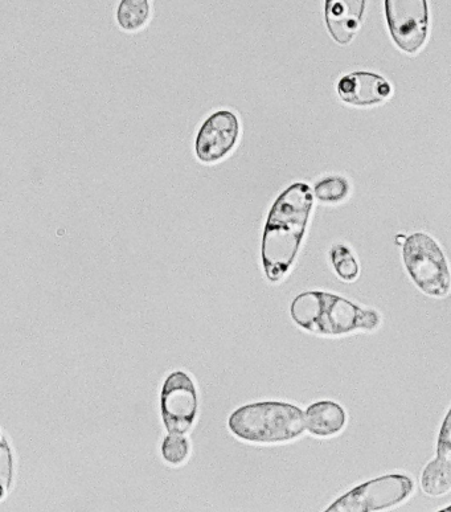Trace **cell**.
<instances>
[{
	"instance_id": "1",
	"label": "cell",
	"mask_w": 451,
	"mask_h": 512,
	"mask_svg": "<svg viewBox=\"0 0 451 512\" xmlns=\"http://www.w3.org/2000/svg\"><path fill=\"white\" fill-rule=\"evenodd\" d=\"M313 204V192L306 183L293 184L274 202L261 245L262 266L272 284L284 280L293 268L306 235Z\"/></svg>"
},
{
	"instance_id": "2",
	"label": "cell",
	"mask_w": 451,
	"mask_h": 512,
	"mask_svg": "<svg viewBox=\"0 0 451 512\" xmlns=\"http://www.w3.org/2000/svg\"><path fill=\"white\" fill-rule=\"evenodd\" d=\"M293 322L318 337H346L359 331H375L381 326L379 311L348 301L338 294L305 292L290 305Z\"/></svg>"
},
{
	"instance_id": "3",
	"label": "cell",
	"mask_w": 451,
	"mask_h": 512,
	"mask_svg": "<svg viewBox=\"0 0 451 512\" xmlns=\"http://www.w3.org/2000/svg\"><path fill=\"white\" fill-rule=\"evenodd\" d=\"M233 436L253 444H285L303 436L305 412L284 401H261L236 409L228 420Z\"/></svg>"
},
{
	"instance_id": "4",
	"label": "cell",
	"mask_w": 451,
	"mask_h": 512,
	"mask_svg": "<svg viewBox=\"0 0 451 512\" xmlns=\"http://www.w3.org/2000/svg\"><path fill=\"white\" fill-rule=\"evenodd\" d=\"M403 260L410 280L425 296L448 297L451 292V270L444 251L426 233H413L403 245Z\"/></svg>"
},
{
	"instance_id": "5",
	"label": "cell",
	"mask_w": 451,
	"mask_h": 512,
	"mask_svg": "<svg viewBox=\"0 0 451 512\" xmlns=\"http://www.w3.org/2000/svg\"><path fill=\"white\" fill-rule=\"evenodd\" d=\"M414 493L412 478L387 474L356 486L336 499L328 512H376L403 505Z\"/></svg>"
},
{
	"instance_id": "6",
	"label": "cell",
	"mask_w": 451,
	"mask_h": 512,
	"mask_svg": "<svg viewBox=\"0 0 451 512\" xmlns=\"http://www.w3.org/2000/svg\"><path fill=\"white\" fill-rule=\"evenodd\" d=\"M198 409V389L194 379L184 371L168 375L161 392V415L167 432H190L198 417Z\"/></svg>"
},
{
	"instance_id": "7",
	"label": "cell",
	"mask_w": 451,
	"mask_h": 512,
	"mask_svg": "<svg viewBox=\"0 0 451 512\" xmlns=\"http://www.w3.org/2000/svg\"><path fill=\"white\" fill-rule=\"evenodd\" d=\"M385 15L397 47L407 53L424 47L429 30L426 0H385Z\"/></svg>"
},
{
	"instance_id": "8",
	"label": "cell",
	"mask_w": 451,
	"mask_h": 512,
	"mask_svg": "<svg viewBox=\"0 0 451 512\" xmlns=\"http://www.w3.org/2000/svg\"><path fill=\"white\" fill-rule=\"evenodd\" d=\"M240 137L239 117L231 110H219L204 121L196 137L195 153L205 165L220 162L235 149Z\"/></svg>"
},
{
	"instance_id": "9",
	"label": "cell",
	"mask_w": 451,
	"mask_h": 512,
	"mask_svg": "<svg viewBox=\"0 0 451 512\" xmlns=\"http://www.w3.org/2000/svg\"><path fill=\"white\" fill-rule=\"evenodd\" d=\"M339 96L354 106L383 104L392 94L391 85L383 77L369 72H355L339 81Z\"/></svg>"
},
{
	"instance_id": "10",
	"label": "cell",
	"mask_w": 451,
	"mask_h": 512,
	"mask_svg": "<svg viewBox=\"0 0 451 512\" xmlns=\"http://www.w3.org/2000/svg\"><path fill=\"white\" fill-rule=\"evenodd\" d=\"M366 0H326V23L332 38L347 45L358 34Z\"/></svg>"
},
{
	"instance_id": "11",
	"label": "cell",
	"mask_w": 451,
	"mask_h": 512,
	"mask_svg": "<svg viewBox=\"0 0 451 512\" xmlns=\"http://www.w3.org/2000/svg\"><path fill=\"white\" fill-rule=\"evenodd\" d=\"M305 420L307 432L314 437H334L346 428L347 412L335 401H317L306 409Z\"/></svg>"
},
{
	"instance_id": "12",
	"label": "cell",
	"mask_w": 451,
	"mask_h": 512,
	"mask_svg": "<svg viewBox=\"0 0 451 512\" xmlns=\"http://www.w3.org/2000/svg\"><path fill=\"white\" fill-rule=\"evenodd\" d=\"M421 489L429 497H445L451 491V464L434 458L425 466L421 475Z\"/></svg>"
},
{
	"instance_id": "13",
	"label": "cell",
	"mask_w": 451,
	"mask_h": 512,
	"mask_svg": "<svg viewBox=\"0 0 451 512\" xmlns=\"http://www.w3.org/2000/svg\"><path fill=\"white\" fill-rule=\"evenodd\" d=\"M149 18V0H122L118 6L117 22L123 31L141 30L149 22Z\"/></svg>"
},
{
	"instance_id": "14",
	"label": "cell",
	"mask_w": 451,
	"mask_h": 512,
	"mask_svg": "<svg viewBox=\"0 0 451 512\" xmlns=\"http://www.w3.org/2000/svg\"><path fill=\"white\" fill-rule=\"evenodd\" d=\"M332 266L340 280L352 282L358 280L360 268L358 260L346 245L338 244L330 252Z\"/></svg>"
},
{
	"instance_id": "15",
	"label": "cell",
	"mask_w": 451,
	"mask_h": 512,
	"mask_svg": "<svg viewBox=\"0 0 451 512\" xmlns=\"http://www.w3.org/2000/svg\"><path fill=\"white\" fill-rule=\"evenodd\" d=\"M190 441L184 434L168 433L162 442L161 453L168 465L179 466L184 464L190 456Z\"/></svg>"
},
{
	"instance_id": "16",
	"label": "cell",
	"mask_w": 451,
	"mask_h": 512,
	"mask_svg": "<svg viewBox=\"0 0 451 512\" xmlns=\"http://www.w3.org/2000/svg\"><path fill=\"white\" fill-rule=\"evenodd\" d=\"M315 195L323 203L342 202L348 195V182L342 176H328L317 184Z\"/></svg>"
},
{
	"instance_id": "17",
	"label": "cell",
	"mask_w": 451,
	"mask_h": 512,
	"mask_svg": "<svg viewBox=\"0 0 451 512\" xmlns=\"http://www.w3.org/2000/svg\"><path fill=\"white\" fill-rule=\"evenodd\" d=\"M451 464V408L441 425L437 440V456Z\"/></svg>"
},
{
	"instance_id": "18",
	"label": "cell",
	"mask_w": 451,
	"mask_h": 512,
	"mask_svg": "<svg viewBox=\"0 0 451 512\" xmlns=\"http://www.w3.org/2000/svg\"><path fill=\"white\" fill-rule=\"evenodd\" d=\"M12 482V453L8 448L6 438H2V499L6 497L7 490Z\"/></svg>"
},
{
	"instance_id": "19",
	"label": "cell",
	"mask_w": 451,
	"mask_h": 512,
	"mask_svg": "<svg viewBox=\"0 0 451 512\" xmlns=\"http://www.w3.org/2000/svg\"><path fill=\"white\" fill-rule=\"evenodd\" d=\"M441 511H451V506H449V507H446V509H444V510H441Z\"/></svg>"
}]
</instances>
